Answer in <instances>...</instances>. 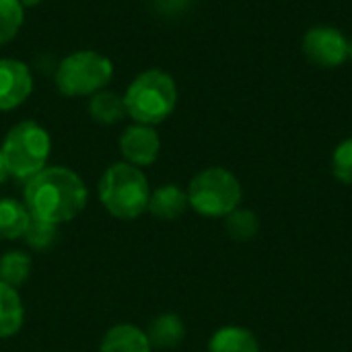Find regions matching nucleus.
I'll return each instance as SVG.
<instances>
[{"label":"nucleus","mask_w":352,"mask_h":352,"mask_svg":"<svg viewBox=\"0 0 352 352\" xmlns=\"http://www.w3.org/2000/svg\"><path fill=\"white\" fill-rule=\"evenodd\" d=\"M23 198L31 217L60 227L85 210L89 190L76 171L68 167H45L27 179Z\"/></svg>","instance_id":"1"},{"label":"nucleus","mask_w":352,"mask_h":352,"mask_svg":"<svg viewBox=\"0 0 352 352\" xmlns=\"http://www.w3.org/2000/svg\"><path fill=\"white\" fill-rule=\"evenodd\" d=\"M126 113L144 126L165 122L177 105V85L165 70L151 68L140 72L124 93Z\"/></svg>","instance_id":"2"},{"label":"nucleus","mask_w":352,"mask_h":352,"mask_svg":"<svg viewBox=\"0 0 352 352\" xmlns=\"http://www.w3.org/2000/svg\"><path fill=\"white\" fill-rule=\"evenodd\" d=\"M151 198V186L140 167L126 161L109 165L99 179V200L103 208L120 219L134 221L146 212Z\"/></svg>","instance_id":"3"},{"label":"nucleus","mask_w":352,"mask_h":352,"mask_svg":"<svg viewBox=\"0 0 352 352\" xmlns=\"http://www.w3.org/2000/svg\"><path fill=\"white\" fill-rule=\"evenodd\" d=\"M0 148L10 177L27 182L47 167V159L52 153V138L41 124L33 120H25L14 124L6 132Z\"/></svg>","instance_id":"4"},{"label":"nucleus","mask_w":352,"mask_h":352,"mask_svg":"<svg viewBox=\"0 0 352 352\" xmlns=\"http://www.w3.org/2000/svg\"><path fill=\"white\" fill-rule=\"evenodd\" d=\"M186 192L190 208L206 219H225L239 208L243 198L239 179L225 167L202 169L190 179Z\"/></svg>","instance_id":"5"},{"label":"nucleus","mask_w":352,"mask_h":352,"mask_svg":"<svg viewBox=\"0 0 352 352\" xmlns=\"http://www.w3.org/2000/svg\"><path fill=\"white\" fill-rule=\"evenodd\" d=\"M113 78V64L105 54L80 50L66 56L54 74L56 89L64 97H91L103 91Z\"/></svg>","instance_id":"6"},{"label":"nucleus","mask_w":352,"mask_h":352,"mask_svg":"<svg viewBox=\"0 0 352 352\" xmlns=\"http://www.w3.org/2000/svg\"><path fill=\"white\" fill-rule=\"evenodd\" d=\"M303 54L322 68H336L349 60V39L336 27L318 25L305 33Z\"/></svg>","instance_id":"7"},{"label":"nucleus","mask_w":352,"mask_h":352,"mask_svg":"<svg viewBox=\"0 0 352 352\" xmlns=\"http://www.w3.org/2000/svg\"><path fill=\"white\" fill-rule=\"evenodd\" d=\"M33 93V76L25 62L0 58V111L21 107Z\"/></svg>","instance_id":"8"},{"label":"nucleus","mask_w":352,"mask_h":352,"mask_svg":"<svg viewBox=\"0 0 352 352\" xmlns=\"http://www.w3.org/2000/svg\"><path fill=\"white\" fill-rule=\"evenodd\" d=\"M120 153L134 167L153 165L161 153V138L153 126L132 124L120 136Z\"/></svg>","instance_id":"9"},{"label":"nucleus","mask_w":352,"mask_h":352,"mask_svg":"<svg viewBox=\"0 0 352 352\" xmlns=\"http://www.w3.org/2000/svg\"><path fill=\"white\" fill-rule=\"evenodd\" d=\"M99 352H153L144 330L132 324L111 326L99 344Z\"/></svg>","instance_id":"10"},{"label":"nucleus","mask_w":352,"mask_h":352,"mask_svg":"<svg viewBox=\"0 0 352 352\" xmlns=\"http://www.w3.org/2000/svg\"><path fill=\"white\" fill-rule=\"evenodd\" d=\"M188 206V192L175 184H165L157 190H151L146 210L159 221H175L186 212Z\"/></svg>","instance_id":"11"},{"label":"nucleus","mask_w":352,"mask_h":352,"mask_svg":"<svg viewBox=\"0 0 352 352\" xmlns=\"http://www.w3.org/2000/svg\"><path fill=\"white\" fill-rule=\"evenodd\" d=\"M208 352H260V342L248 328L225 326L210 336Z\"/></svg>","instance_id":"12"},{"label":"nucleus","mask_w":352,"mask_h":352,"mask_svg":"<svg viewBox=\"0 0 352 352\" xmlns=\"http://www.w3.org/2000/svg\"><path fill=\"white\" fill-rule=\"evenodd\" d=\"M148 342L155 349H173L186 336V326L179 316L175 314H161L151 320L146 330Z\"/></svg>","instance_id":"13"},{"label":"nucleus","mask_w":352,"mask_h":352,"mask_svg":"<svg viewBox=\"0 0 352 352\" xmlns=\"http://www.w3.org/2000/svg\"><path fill=\"white\" fill-rule=\"evenodd\" d=\"M23 322H25V307L19 291L0 283V338H10L19 334Z\"/></svg>","instance_id":"14"},{"label":"nucleus","mask_w":352,"mask_h":352,"mask_svg":"<svg viewBox=\"0 0 352 352\" xmlns=\"http://www.w3.org/2000/svg\"><path fill=\"white\" fill-rule=\"evenodd\" d=\"M31 221L27 206L14 198H0V239L14 241L25 235Z\"/></svg>","instance_id":"15"},{"label":"nucleus","mask_w":352,"mask_h":352,"mask_svg":"<svg viewBox=\"0 0 352 352\" xmlns=\"http://www.w3.org/2000/svg\"><path fill=\"white\" fill-rule=\"evenodd\" d=\"M89 116L103 126H113L118 122H122L128 113H126V105H124V95H118L113 91H99L95 95H91L89 99Z\"/></svg>","instance_id":"16"},{"label":"nucleus","mask_w":352,"mask_h":352,"mask_svg":"<svg viewBox=\"0 0 352 352\" xmlns=\"http://www.w3.org/2000/svg\"><path fill=\"white\" fill-rule=\"evenodd\" d=\"M31 256L27 252H21V250H12V252H6L2 258H0V283L12 287V289H19L31 274Z\"/></svg>","instance_id":"17"},{"label":"nucleus","mask_w":352,"mask_h":352,"mask_svg":"<svg viewBox=\"0 0 352 352\" xmlns=\"http://www.w3.org/2000/svg\"><path fill=\"white\" fill-rule=\"evenodd\" d=\"M225 229L235 241H252L260 231L258 214L250 208H235L225 217Z\"/></svg>","instance_id":"18"},{"label":"nucleus","mask_w":352,"mask_h":352,"mask_svg":"<svg viewBox=\"0 0 352 352\" xmlns=\"http://www.w3.org/2000/svg\"><path fill=\"white\" fill-rule=\"evenodd\" d=\"M25 21V8L19 0H0V45L12 41Z\"/></svg>","instance_id":"19"},{"label":"nucleus","mask_w":352,"mask_h":352,"mask_svg":"<svg viewBox=\"0 0 352 352\" xmlns=\"http://www.w3.org/2000/svg\"><path fill=\"white\" fill-rule=\"evenodd\" d=\"M56 237H58V225L41 221V219H35V217H31L29 227H27V231L23 235L25 243L29 248L37 250V252H43V250L52 248Z\"/></svg>","instance_id":"20"},{"label":"nucleus","mask_w":352,"mask_h":352,"mask_svg":"<svg viewBox=\"0 0 352 352\" xmlns=\"http://www.w3.org/2000/svg\"><path fill=\"white\" fill-rule=\"evenodd\" d=\"M332 173L338 182L352 186V136L342 140L332 153Z\"/></svg>","instance_id":"21"},{"label":"nucleus","mask_w":352,"mask_h":352,"mask_svg":"<svg viewBox=\"0 0 352 352\" xmlns=\"http://www.w3.org/2000/svg\"><path fill=\"white\" fill-rule=\"evenodd\" d=\"M157 4H159V8H161V10L175 12V10H179V8H184L186 0H157Z\"/></svg>","instance_id":"22"},{"label":"nucleus","mask_w":352,"mask_h":352,"mask_svg":"<svg viewBox=\"0 0 352 352\" xmlns=\"http://www.w3.org/2000/svg\"><path fill=\"white\" fill-rule=\"evenodd\" d=\"M8 177H10V173H8V167H6V161H4V155L0 148V184H4Z\"/></svg>","instance_id":"23"},{"label":"nucleus","mask_w":352,"mask_h":352,"mask_svg":"<svg viewBox=\"0 0 352 352\" xmlns=\"http://www.w3.org/2000/svg\"><path fill=\"white\" fill-rule=\"evenodd\" d=\"M19 2H21L23 8H33V6H37L41 0H19Z\"/></svg>","instance_id":"24"},{"label":"nucleus","mask_w":352,"mask_h":352,"mask_svg":"<svg viewBox=\"0 0 352 352\" xmlns=\"http://www.w3.org/2000/svg\"><path fill=\"white\" fill-rule=\"evenodd\" d=\"M349 60H352V39H349Z\"/></svg>","instance_id":"25"}]
</instances>
